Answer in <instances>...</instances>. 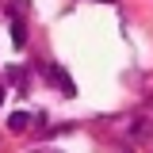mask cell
I'll use <instances>...</instances> for the list:
<instances>
[{"mask_svg": "<svg viewBox=\"0 0 153 153\" xmlns=\"http://www.w3.org/2000/svg\"><path fill=\"white\" fill-rule=\"evenodd\" d=\"M50 76L57 80V88H61L65 96H73V92H76V88H73V80H69V73H65L61 65H50Z\"/></svg>", "mask_w": 153, "mask_h": 153, "instance_id": "cell-1", "label": "cell"}, {"mask_svg": "<svg viewBox=\"0 0 153 153\" xmlns=\"http://www.w3.org/2000/svg\"><path fill=\"white\" fill-rule=\"evenodd\" d=\"M8 126H12V130H27V126H31V115L27 111H12L8 115Z\"/></svg>", "mask_w": 153, "mask_h": 153, "instance_id": "cell-2", "label": "cell"}, {"mask_svg": "<svg viewBox=\"0 0 153 153\" xmlns=\"http://www.w3.org/2000/svg\"><path fill=\"white\" fill-rule=\"evenodd\" d=\"M12 42H16V46H23V42H27V27H23V23H12Z\"/></svg>", "mask_w": 153, "mask_h": 153, "instance_id": "cell-3", "label": "cell"}, {"mask_svg": "<svg viewBox=\"0 0 153 153\" xmlns=\"http://www.w3.org/2000/svg\"><path fill=\"white\" fill-rule=\"evenodd\" d=\"M0 103H4V84H0Z\"/></svg>", "mask_w": 153, "mask_h": 153, "instance_id": "cell-4", "label": "cell"}, {"mask_svg": "<svg viewBox=\"0 0 153 153\" xmlns=\"http://www.w3.org/2000/svg\"><path fill=\"white\" fill-rule=\"evenodd\" d=\"M103 4H115V0H103Z\"/></svg>", "mask_w": 153, "mask_h": 153, "instance_id": "cell-5", "label": "cell"}]
</instances>
